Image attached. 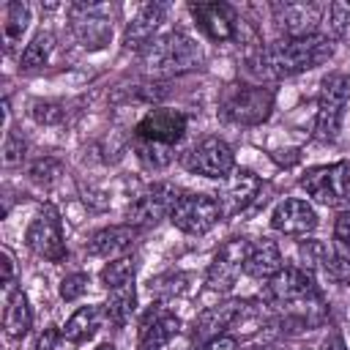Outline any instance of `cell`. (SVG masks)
<instances>
[{"mask_svg":"<svg viewBox=\"0 0 350 350\" xmlns=\"http://www.w3.org/2000/svg\"><path fill=\"white\" fill-rule=\"evenodd\" d=\"M334 55V41L323 33L304 38H279L260 52V71L271 77H293L325 63Z\"/></svg>","mask_w":350,"mask_h":350,"instance_id":"1","label":"cell"},{"mask_svg":"<svg viewBox=\"0 0 350 350\" xmlns=\"http://www.w3.org/2000/svg\"><path fill=\"white\" fill-rule=\"evenodd\" d=\"M271 109H273V90L262 85L235 82V85H227L219 98V115L241 126H257L268 120Z\"/></svg>","mask_w":350,"mask_h":350,"instance_id":"2","label":"cell"},{"mask_svg":"<svg viewBox=\"0 0 350 350\" xmlns=\"http://www.w3.org/2000/svg\"><path fill=\"white\" fill-rule=\"evenodd\" d=\"M197 63H200V49L180 30L159 36L142 49L145 71H156V74H180V71L194 68Z\"/></svg>","mask_w":350,"mask_h":350,"instance_id":"3","label":"cell"},{"mask_svg":"<svg viewBox=\"0 0 350 350\" xmlns=\"http://www.w3.org/2000/svg\"><path fill=\"white\" fill-rule=\"evenodd\" d=\"M347 96H350V79L342 71H331L323 85H320V98H317V120H314V134L325 142L336 139L339 126H342V115L347 107Z\"/></svg>","mask_w":350,"mask_h":350,"instance_id":"4","label":"cell"},{"mask_svg":"<svg viewBox=\"0 0 350 350\" xmlns=\"http://www.w3.org/2000/svg\"><path fill=\"white\" fill-rule=\"evenodd\" d=\"M301 189L323 205H350V164L336 161L325 167H312L301 178Z\"/></svg>","mask_w":350,"mask_h":350,"instance_id":"5","label":"cell"},{"mask_svg":"<svg viewBox=\"0 0 350 350\" xmlns=\"http://www.w3.org/2000/svg\"><path fill=\"white\" fill-rule=\"evenodd\" d=\"M221 219V205L211 194H180L175 202L170 221L186 235H205L216 221Z\"/></svg>","mask_w":350,"mask_h":350,"instance_id":"6","label":"cell"},{"mask_svg":"<svg viewBox=\"0 0 350 350\" xmlns=\"http://www.w3.org/2000/svg\"><path fill=\"white\" fill-rule=\"evenodd\" d=\"M183 164L189 172L202 178H227L235 167V156L221 137H205L186 153Z\"/></svg>","mask_w":350,"mask_h":350,"instance_id":"7","label":"cell"},{"mask_svg":"<svg viewBox=\"0 0 350 350\" xmlns=\"http://www.w3.org/2000/svg\"><path fill=\"white\" fill-rule=\"evenodd\" d=\"M25 241L38 257H44L49 262H60L66 257V241H63L60 219H57V211L52 205H44L41 213L27 224Z\"/></svg>","mask_w":350,"mask_h":350,"instance_id":"8","label":"cell"},{"mask_svg":"<svg viewBox=\"0 0 350 350\" xmlns=\"http://www.w3.org/2000/svg\"><path fill=\"white\" fill-rule=\"evenodd\" d=\"M180 200V191L172 183H156L153 189H148L142 197H137L129 211L126 219L131 227H145V224H156L161 219H170L175 202Z\"/></svg>","mask_w":350,"mask_h":350,"instance_id":"9","label":"cell"},{"mask_svg":"<svg viewBox=\"0 0 350 350\" xmlns=\"http://www.w3.org/2000/svg\"><path fill=\"white\" fill-rule=\"evenodd\" d=\"M252 252V243L246 238H230L219 246L211 268H208V287L211 290H219V293H227L232 290L238 273L243 271V262Z\"/></svg>","mask_w":350,"mask_h":350,"instance_id":"10","label":"cell"},{"mask_svg":"<svg viewBox=\"0 0 350 350\" xmlns=\"http://www.w3.org/2000/svg\"><path fill=\"white\" fill-rule=\"evenodd\" d=\"M186 115L178 109H164L156 107L150 109L134 129L137 139H150V142H161V145H175L183 134H186Z\"/></svg>","mask_w":350,"mask_h":350,"instance_id":"11","label":"cell"},{"mask_svg":"<svg viewBox=\"0 0 350 350\" xmlns=\"http://www.w3.org/2000/svg\"><path fill=\"white\" fill-rule=\"evenodd\" d=\"M276 27L284 33V38H304L317 33V22L323 14V5L306 3V0H293V3H276Z\"/></svg>","mask_w":350,"mask_h":350,"instance_id":"12","label":"cell"},{"mask_svg":"<svg viewBox=\"0 0 350 350\" xmlns=\"http://www.w3.org/2000/svg\"><path fill=\"white\" fill-rule=\"evenodd\" d=\"M271 227L276 232H284V235H293V238L309 235L317 227V211L301 197H287L273 208Z\"/></svg>","mask_w":350,"mask_h":350,"instance_id":"13","label":"cell"},{"mask_svg":"<svg viewBox=\"0 0 350 350\" xmlns=\"http://www.w3.org/2000/svg\"><path fill=\"white\" fill-rule=\"evenodd\" d=\"M197 27L216 44L235 38V11L227 3H191L189 5Z\"/></svg>","mask_w":350,"mask_h":350,"instance_id":"14","label":"cell"},{"mask_svg":"<svg viewBox=\"0 0 350 350\" xmlns=\"http://www.w3.org/2000/svg\"><path fill=\"white\" fill-rule=\"evenodd\" d=\"M314 293L312 273L304 268H282L265 284V301L271 304H295Z\"/></svg>","mask_w":350,"mask_h":350,"instance_id":"15","label":"cell"},{"mask_svg":"<svg viewBox=\"0 0 350 350\" xmlns=\"http://www.w3.org/2000/svg\"><path fill=\"white\" fill-rule=\"evenodd\" d=\"M164 11H167V5H161V3H142L137 8V14L131 16V22L126 25L123 46L126 49H145L153 41V33L164 19Z\"/></svg>","mask_w":350,"mask_h":350,"instance_id":"16","label":"cell"},{"mask_svg":"<svg viewBox=\"0 0 350 350\" xmlns=\"http://www.w3.org/2000/svg\"><path fill=\"white\" fill-rule=\"evenodd\" d=\"M139 235V227H131V224H118V227H104L98 230L90 241H88V252L93 257H107V260H115V257H123L129 254V249L134 246Z\"/></svg>","mask_w":350,"mask_h":350,"instance_id":"17","label":"cell"},{"mask_svg":"<svg viewBox=\"0 0 350 350\" xmlns=\"http://www.w3.org/2000/svg\"><path fill=\"white\" fill-rule=\"evenodd\" d=\"M243 304L241 301H230V304H216L200 312V317L194 320V336L197 339H216L224 334V328L235 325V320L241 317Z\"/></svg>","mask_w":350,"mask_h":350,"instance_id":"18","label":"cell"},{"mask_svg":"<svg viewBox=\"0 0 350 350\" xmlns=\"http://www.w3.org/2000/svg\"><path fill=\"white\" fill-rule=\"evenodd\" d=\"M260 191V178L252 170H232L224 180V194L219 200L221 213L224 211H241L246 208Z\"/></svg>","mask_w":350,"mask_h":350,"instance_id":"19","label":"cell"},{"mask_svg":"<svg viewBox=\"0 0 350 350\" xmlns=\"http://www.w3.org/2000/svg\"><path fill=\"white\" fill-rule=\"evenodd\" d=\"M74 11L82 14V16L74 19V30H77L79 41L85 46H104V41L112 33V25L107 22V16H101L104 8L101 5H85V3H79V5H74Z\"/></svg>","mask_w":350,"mask_h":350,"instance_id":"20","label":"cell"},{"mask_svg":"<svg viewBox=\"0 0 350 350\" xmlns=\"http://www.w3.org/2000/svg\"><path fill=\"white\" fill-rule=\"evenodd\" d=\"M282 271V252L273 241H262L257 246H252L246 262H243V273L254 276V279H271Z\"/></svg>","mask_w":350,"mask_h":350,"instance_id":"21","label":"cell"},{"mask_svg":"<svg viewBox=\"0 0 350 350\" xmlns=\"http://www.w3.org/2000/svg\"><path fill=\"white\" fill-rule=\"evenodd\" d=\"M30 25V8L27 3L11 0L3 5V22H0V36H3V46L5 52H14L16 44H22V36Z\"/></svg>","mask_w":350,"mask_h":350,"instance_id":"22","label":"cell"},{"mask_svg":"<svg viewBox=\"0 0 350 350\" xmlns=\"http://www.w3.org/2000/svg\"><path fill=\"white\" fill-rule=\"evenodd\" d=\"M33 323V312H30V301L22 290H14L5 298V309H3V328L11 339H19L30 331Z\"/></svg>","mask_w":350,"mask_h":350,"instance_id":"23","label":"cell"},{"mask_svg":"<svg viewBox=\"0 0 350 350\" xmlns=\"http://www.w3.org/2000/svg\"><path fill=\"white\" fill-rule=\"evenodd\" d=\"M104 317H107L104 306H82V309H77V312L66 320V325L60 328V331H63V339H68V342H82V339L93 336V334L98 331V325H101Z\"/></svg>","mask_w":350,"mask_h":350,"instance_id":"24","label":"cell"},{"mask_svg":"<svg viewBox=\"0 0 350 350\" xmlns=\"http://www.w3.org/2000/svg\"><path fill=\"white\" fill-rule=\"evenodd\" d=\"M178 328H180V323L172 314H161L153 323H145L142 339H139V350H161L178 334Z\"/></svg>","mask_w":350,"mask_h":350,"instance_id":"25","label":"cell"},{"mask_svg":"<svg viewBox=\"0 0 350 350\" xmlns=\"http://www.w3.org/2000/svg\"><path fill=\"white\" fill-rule=\"evenodd\" d=\"M134 306H137L134 284H123V287L109 290V298H107V304H104V312H107V320H109V323L123 325V323H129V317L134 314Z\"/></svg>","mask_w":350,"mask_h":350,"instance_id":"26","label":"cell"},{"mask_svg":"<svg viewBox=\"0 0 350 350\" xmlns=\"http://www.w3.org/2000/svg\"><path fill=\"white\" fill-rule=\"evenodd\" d=\"M134 273H137V257L123 254V257L109 260V262L101 268V284H104L107 290H115V287L131 284Z\"/></svg>","mask_w":350,"mask_h":350,"instance_id":"27","label":"cell"},{"mask_svg":"<svg viewBox=\"0 0 350 350\" xmlns=\"http://www.w3.org/2000/svg\"><path fill=\"white\" fill-rule=\"evenodd\" d=\"M52 46H55V36H52L49 30L36 33L33 41L25 46V52H22V57H19L22 68H38V66H44V63L49 60V55H52Z\"/></svg>","mask_w":350,"mask_h":350,"instance_id":"28","label":"cell"},{"mask_svg":"<svg viewBox=\"0 0 350 350\" xmlns=\"http://www.w3.org/2000/svg\"><path fill=\"white\" fill-rule=\"evenodd\" d=\"M134 150L148 170H164L172 161V145H161V142H150V139H134Z\"/></svg>","mask_w":350,"mask_h":350,"instance_id":"29","label":"cell"},{"mask_svg":"<svg viewBox=\"0 0 350 350\" xmlns=\"http://www.w3.org/2000/svg\"><path fill=\"white\" fill-rule=\"evenodd\" d=\"M328 25L334 30L336 38H350V3L347 0H336L328 5Z\"/></svg>","mask_w":350,"mask_h":350,"instance_id":"30","label":"cell"},{"mask_svg":"<svg viewBox=\"0 0 350 350\" xmlns=\"http://www.w3.org/2000/svg\"><path fill=\"white\" fill-rule=\"evenodd\" d=\"M30 112H33V120H36L38 126H57V123H63V118H66V109H63V104H57V101H36Z\"/></svg>","mask_w":350,"mask_h":350,"instance_id":"31","label":"cell"},{"mask_svg":"<svg viewBox=\"0 0 350 350\" xmlns=\"http://www.w3.org/2000/svg\"><path fill=\"white\" fill-rule=\"evenodd\" d=\"M301 262H304V271H314L317 265H325L328 268V262H331V257H328V252H325V246L320 243V241H304L301 243Z\"/></svg>","mask_w":350,"mask_h":350,"instance_id":"32","label":"cell"},{"mask_svg":"<svg viewBox=\"0 0 350 350\" xmlns=\"http://www.w3.org/2000/svg\"><path fill=\"white\" fill-rule=\"evenodd\" d=\"M57 175H60V161L52 159V156H44V159H38V161L30 164V178L36 183H41V186H49Z\"/></svg>","mask_w":350,"mask_h":350,"instance_id":"33","label":"cell"},{"mask_svg":"<svg viewBox=\"0 0 350 350\" xmlns=\"http://www.w3.org/2000/svg\"><path fill=\"white\" fill-rule=\"evenodd\" d=\"M88 284H90L88 273H68L60 282V298L63 301H77V298H82L88 293Z\"/></svg>","mask_w":350,"mask_h":350,"instance_id":"34","label":"cell"},{"mask_svg":"<svg viewBox=\"0 0 350 350\" xmlns=\"http://www.w3.org/2000/svg\"><path fill=\"white\" fill-rule=\"evenodd\" d=\"M25 150H27L25 139H22L19 134L8 131V134H5V142H3V164H5V167L19 164V161L25 159Z\"/></svg>","mask_w":350,"mask_h":350,"instance_id":"35","label":"cell"},{"mask_svg":"<svg viewBox=\"0 0 350 350\" xmlns=\"http://www.w3.org/2000/svg\"><path fill=\"white\" fill-rule=\"evenodd\" d=\"M334 238L345 246H350V211H342L334 221Z\"/></svg>","mask_w":350,"mask_h":350,"instance_id":"36","label":"cell"},{"mask_svg":"<svg viewBox=\"0 0 350 350\" xmlns=\"http://www.w3.org/2000/svg\"><path fill=\"white\" fill-rule=\"evenodd\" d=\"M60 336H63V331H57L55 325L44 328L38 334V339H36V350H55V345L60 342Z\"/></svg>","mask_w":350,"mask_h":350,"instance_id":"37","label":"cell"},{"mask_svg":"<svg viewBox=\"0 0 350 350\" xmlns=\"http://www.w3.org/2000/svg\"><path fill=\"white\" fill-rule=\"evenodd\" d=\"M238 347V342H235V336H227V334H221V336H216V339H208L200 350H235Z\"/></svg>","mask_w":350,"mask_h":350,"instance_id":"38","label":"cell"},{"mask_svg":"<svg viewBox=\"0 0 350 350\" xmlns=\"http://www.w3.org/2000/svg\"><path fill=\"white\" fill-rule=\"evenodd\" d=\"M320 350H347V345H345V339H342L339 334H328V336L323 339Z\"/></svg>","mask_w":350,"mask_h":350,"instance_id":"39","label":"cell"},{"mask_svg":"<svg viewBox=\"0 0 350 350\" xmlns=\"http://www.w3.org/2000/svg\"><path fill=\"white\" fill-rule=\"evenodd\" d=\"M96 350H115V345H109V342H104V345H98Z\"/></svg>","mask_w":350,"mask_h":350,"instance_id":"40","label":"cell"}]
</instances>
